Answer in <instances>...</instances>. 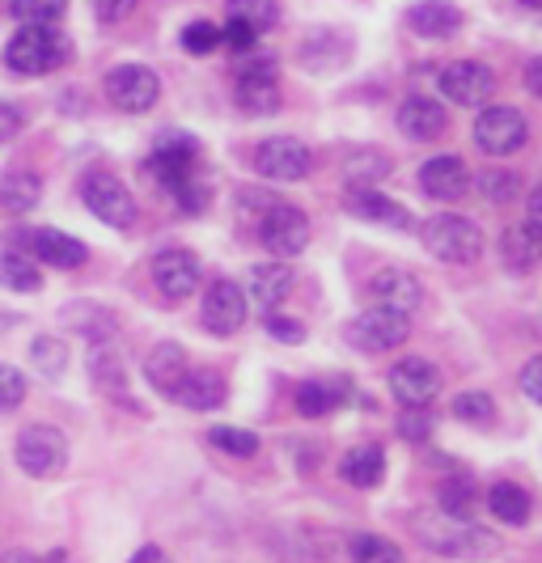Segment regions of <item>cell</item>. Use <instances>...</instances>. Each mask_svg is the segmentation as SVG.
I'll use <instances>...</instances> for the list:
<instances>
[{"mask_svg":"<svg viewBox=\"0 0 542 563\" xmlns=\"http://www.w3.org/2000/svg\"><path fill=\"white\" fill-rule=\"evenodd\" d=\"M416 534L424 538V547L436 551V555H450V560H491L500 538L491 530H479L471 521H457V517H445L441 508L429 512V517H416Z\"/></svg>","mask_w":542,"mask_h":563,"instance_id":"1","label":"cell"},{"mask_svg":"<svg viewBox=\"0 0 542 563\" xmlns=\"http://www.w3.org/2000/svg\"><path fill=\"white\" fill-rule=\"evenodd\" d=\"M68 59V38L56 26H22L4 43V68L18 77H47Z\"/></svg>","mask_w":542,"mask_h":563,"instance_id":"2","label":"cell"},{"mask_svg":"<svg viewBox=\"0 0 542 563\" xmlns=\"http://www.w3.org/2000/svg\"><path fill=\"white\" fill-rule=\"evenodd\" d=\"M420 238H424V251L436 254L441 263H475L484 254V229L471 217H457V212L429 217Z\"/></svg>","mask_w":542,"mask_h":563,"instance_id":"3","label":"cell"},{"mask_svg":"<svg viewBox=\"0 0 542 563\" xmlns=\"http://www.w3.org/2000/svg\"><path fill=\"white\" fill-rule=\"evenodd\" d=\"M200 144L191 132H162L153 153H148V174L166 187V191H178L182 183L200 178Z\"/></svg>","mask_w":542,"mask_h":563,"instance_id":"4","label":"cell"},{"mask_svg":"<svg viewBox=\"0 0 542 563\" xmlns=\"http://www.w3.org/2000/svg\"><path fill=\"white\" fill-rule=\"evenodd\" d=\"M81 203H86L102 225H111V229L136 225V199H132V191H128L114 174H107V169H93V174L81 178Z\"/></svg>","mask_w":542,"mask_h":563,"instance_id":"5","label":"cell"},{"mask_svg":"<svg viewBox=\"0 0 542 563\" xmlns=\"http://www.w3.org/2000/svg\"><path fill=\"white\" fill-rule=\"evenodd\" d=\"M13 462L34 479H52L68 462V441L52 423H30L26 432L18 437V445H13Z\"/></svg>","mask_w":542,"mask_h":563,"instance_id":"6","label":"cell"},{"mask_svg":"<svg viewBox=\"0 0 542 563\" xmlns=\"http://www.w3.org/2000/svg\"><path fill=\"white\" fill-rule=\"evenodd\" d=\"M407 335H411V318L399 310H386V306H373L347 322V343L356 352H369V356L399 347V343H407Z\"/></svg>","mask_w":542,"mask_h":563,"instance_id":"7","label":"cell"},{"mask_svg":"<svg viewBox=\"0 0 542 563\" xmlns=\"http://www.w3.org/2000/svg\"><path fill=\"white\" fill-rule=\"evenodd\" d=\"M530 141V123L517 107H484L475 119V144L487 157H509Z\"/></svg>","mask_w":542,"mask_h":563,"instance_id":"8","label":"cell"},{"mask_svg":"<svg viewBox=\"0 0 542 563\" xmlns=\"http://www.w3.org/2000/svg\"><path fill=\"white\" fill-rule=\"evenodd\" d=\"M258 242L272 254H280V258H292V254H301L310 246V217H306L301 208H292V203L280 199V203H272V208L263 212Z\"/></svg>","mask_w":542,"mask_h":563,"instance_id":"9","label":"cell"},{"mask_svg":"<svg viewBox=\"0 0 542 563\" xmlns=\"http://www.w3.org/2000/svg\"><path fill=\"white\" fill-rule=\"evenodd\" d=\"M436 89L445 102H457V107H484L487 98L496 93V73L479 64V59H454L441 68L436 77Z\"/></svg>","mask_w":542,"mask_h":563,"instance_id":"10","label":"cell"},{"mask_svg":"<svg viewBox=\"0 0 542 563\" xmlns=\"http://www.w3.org/2000/svg\"><path fill=\"white\" fill-rule=\"evenodd\" d=\"M107 98L123 114H144L153 111V102L162 98V81L144 64H119V68L107 73Z\"/></svg>","mask_w":542,"mask_h":563,"instance_id":"11","label":"cell"},{"mask_svg":"<svg viewBox=\"0 0 542 563\" xmlns=\"http://www.w3.org/2000/svg\"><path fill=\"white\" fill-rule=\"evenodd\" d=\"M237 107L246 114H272L280 107V68L272 56H255L237 68Z\"/></svg>","mask_w":542,"mask_h":563,"instance_id":"12","label":"cell"},{"mask_svg":"<svg viewBox=\"0 0 542 563\" xmlns=\"http://www.w3.org/2000/svg\"><path fill=\"white\" fill-rule=\"evenodd\" d=\"M148 276H153L157 292H162L166 301H187V297H196V288H200V258L191 251H182V246H170V251L153 254Z\"/></svg>","mask_w":542,"mask_h":563,"instance_id":"13","label":"cell"},{"mask_svg":"<svg viewBox=\"0 0 542 563\" xmlns=\"http://www.w3.org/2000/svg\"><path fill=\"white\" fill-rule=\"evenodd\" d=\"M22 251H30V258H38V263H47V267H64V272H73V267H81L89 258L86 242L81 238H68V233H59V229H18V233H9Z\"/></svg>","mask_w":542,"mask_h":563,"instance_id":"14","label":"cell"},{"mask_svg":"<svg viewBox=\"0 0 542 563\" xmlns=\"http://www.w3.org/2000/svg\"><path fill=\"white\" fill-rule=\"evenodd\" d=\"M310 148L292 136H272L255 148V169L272 183H301L310 174Z\"/></svg>","mask_w":542,"mask_h":563,"instance_id":"15","label":"cell"},{"mask_svg":"<svg viewBox=\"0 0 542 563\" xmlns=\"http://www.w3.org/2000/svg\"><path fill=\"white\" fill-rule=\"evenodd\" d=\"M390 395L399 398L402 407H429L432 398L441 395V368L424 356H407L390 368Z\"/></svg>","mask_w":542,"mask_h":563,"instance_id":"16","label":"cell"},{"mask_svg":"<svg viewBox=\"0 0 542 563\" xmlns=\"http://www.w3.org/2000/svg\"><path fill=\"white\" fill-rule=\"evenodd\" d=\"M246 313H251L246 292L233 280H217L203 292V327L212 335H237L246 327Z\"/></svg>","mask_w":542,"mask_h":563,"instance_id":"17","label":"cell"},{"mask_svg":"<svg viewBox=\"0 0 542 563\" xmlns=\"http://www.w3.org/2000/svg\"><path fill=\"white\" fill-rule=\"evenodd\" d=\"M373 301L377 306H386V310H399V313H411L424 306V284L416 280L411 272H402V267H386V272H377L369 284Z\"/></svg>","mask_w":542,"mask_h":563,"instance_id":"18","label":"cell"},{"mask_svg":"<svg viewBox=\"0 0 542 563\" xmlns=\"http://www.w3.org/2000/svg\"><path fill=\"white\" fill-rule=\"evenodd\" d=\"M347 212L356 221H369V225H386V229L411 225V212L402 208L399 199L381 196L377 187H347Z\"/></svg>","mask_w":542,"mask_h":563,"instance_id":"19","label":"cell"},{"mask_svg":"<svg viewBox=\"0 0 542 563\" xmlns=\"http://www.w3.org/2000/svg\"><path fill=\"white\" fill-rule=\"evenodd\" d=\"M445 123H450V114L441 102H432L424 93H411V98H402L399 107V132L407 141H436L441 132H445Z\"/></svg>","mask_w":542,"mask_h":563,"instance_id":"20","label":"cell"},{"mask_svg":"<svg viewBox=\"0 0 542 563\" xmlns=\"http://www.w3.org/2000/svg\"><path fill=\"white\" fill-rule=\"evenodd\" d=\"M187 373H191V365H187V352H182L178 343H170V339H166V343H157V347L144 356V377H148V386H153L157 395L174 398Z\"/></svg>","mask_w":542,"mask_h":563,"instance_id":"21","label":"cell"},{"mask_svg":"<svg viewBox=\"0 0 542 563\" xmlns=\"http://www.w3.org/2000/svg\"><path fill=\"white\" fill-rule=\"evenodd\" d=\"M466 187H471V174L462 166V157H432L424 162L420 169V191L432 199H441V203H450V199H462L466 196Z\"/></svg>","mask_w":542,"mask_h":563,"instance_id":"22","label":"cell"},{"mask_svg":"<svg viewBox=\"0 0 542 563\" xmlns=\"http://www.w3.org/2000/svg\"><path fill=\"white\" fill-rule=\"evenodd\" d=\"M178 402L187 407V411H221L229 398V386L221 373H212V368H191L187 377H182V386H178Z\"/></svg>","mask_w":542,"mask_h":563,"instance_id":"23","label":"cell"},{"mask_svg":"<svg viewBox=\"0 0 542 563\" xmlns=\"http://www.w3.org/2000/svg\"><path fill=\"white\" fill-rule=\"evenodd\" d=\"M347 395H352V390H347V382H340V377H310V382L297 386V411H301L306 420H322V416H331L335 407H343Z\"/></svg>","mask_w":542,"mask_h":563,"instance_id":"24","label":"cell"},{"mask_svg":"<svg viewBox=\"0 0 542 563\" xmlns=\"http://www.w3.org/2000/svg\"><path fill=\"white\" fill-rule=\"evenodd\" d=\"M407 26L416 30L420 38H454L457 30H462V13L450 0H420L407 13Z\"/></svg>","mask_w":542,"mask_h":563,"instance_id":"25","label":"cell"},{"mask_svg":"<svg viewBox=\"0 0 542 563\" xmlns=\"http://www.w3.org/2000/svg\"><path fill=\"white\" fill-rule=\"evenodd\" d=\"M340 475L347 487L369 492V487H377V483L386 479V450L381 445H356V450H347L340 462Z\"/></svg>","mask_w":542,"mask_h":563,"instance_id":"26","label":"cell"},{"mask_svg":"<svg viewBox=\"0 0 542 563\" xmlns=\"http://www.w3.org/2000/svg\"><path fill=\"white\" fill-rule=\"evenodd\" d=\"M288 292H292V267L288 263H258L255 272H251V297L267 313L276 310V306H285Z\"/></svg>","mask_w":542,"mask_h":563,"instance_id":"27","label":"cell"},{"mask_svg":"<svg viewBox=\"0 0 542 563\" xmlns=\"http://www.w3.org/2000/svg\"><path fill=\"white\" fill-rule=\"evenodd\" d=\"M38 199H43V178H38L34 169H4V174H0V208H4V212L22 217Z\"/></svg>","mask_w":542,"mask_h":563,"instance_id":"28","label":"cell"},{"mask_svg":"<svg viewBox=\"0 0 542 563\" xmlns=\"http://www.w3.org/2000/svg\"><path fill=\"white\" fill-rule=\"evenodd\" d=\"M500 254H505V263L513 267V272H530V267H539L542 263V229L534 225H513L505 238H500Z\"/></svg>","mask_w":542,"mask_h":563,"instance_id":"29","label":"cell"},{"mask_svg":"<svg viewBox=\"0 0 542 563\" xmlns=\"http://www.w3.org/2000/svg\"><path fill=\"white\" fill-rule=\"evenodd\" d=\"M89 373H93V382H98L107 395L123 398V386H128V365H123V356H119V347H114L111 339H102V343H93V347H89Z\"/></svg>","mask_w":542,"mask_h":563,"instance_id":"30","label":"cell"},{"mask_svg":"<svg viewBox=\"0 0 542 563\" xmlns=\"http://www.w3.org/2000/svg\"><path fill=\"white\" fill-rule=\"evenodd\" d=\"M487 508H491V517L505 521V526H526V521H530V496H526L517 483H496V487L487 492Z\"/></svg>","mask_w":542,"mask_h":563,"instance_id":"31","label":"cell"},{"mask_svg":"<svg viewBox=\"0 0 542 563\" xmlns=\"http://www.w3.org/2000/svg\"><path fill=\"white\" fill-rule=\"evenodd\" d=\"M0 288H9V292H38L43 276L34 272V258L22 251L0 254Z\"/></svg>","mask_w":542,"mask_h":563,"instance_id":"32","label":"cell"},{"mask_svg":"<svg viewBox=\"0 0 542 563\" xmlns=\"http://www.w3.org/2000/svg\"><path fill=\"white\" fill-rule=\"evenodd\" d=\"M343 174H347L352 187H373V183H381L390 174V157L377 153V148H356V153H347Z\"/></svg>","mask_w":542,"mask_h":563,"instance_id":"33","label":"cell"},{"mask_svg":"<svg viewBox=\"0 0 542 563\" xmlns=\"http://www.w3.org/2000/svg\"><path fill=\"white\" fill-rule=\"evenodd\" d=\"M30 365H34V373H43L47 382H56L59 373L68 368V343L56 335H38L30 343Z\"/></svg>","mask_w":542,"mask_h":563,"instance_id":"34","label":"cell"},{"mask_svg":"<svg viewBox=\"0 0 542 563\" xmlns=\"http://www.w3.org/2000/svg\"><path fill=\"white\" fill-rule=\"evenodd\" d=\"M436 505H441V512H445V517L471 521V512H475V505H479V492H475V483H471V479H450V483H441Z\"/></svg>","mask_w":542,"mask_h":563,"instance_id":"35","label":"cell"},{"mask_svg":"<svg viewBox=\"0 0 542 563\" xmlns=\"http://www.w3.org/2000/svg\"><path fill=\"white\" fill-rule=\"evenodd\" d=\"M64 9H68V0H9V13L22 26H56Z\"/></svg>","mask_w":542,"mask_h":563,"instance_id":"36","label":"cell"},{"mask_svg":"<svg viewBox=\"0 0 542 563\" xmlns=\"http://www.w3.org/2000/svg\"><path fill=\"white\" fill-rule=\"evenodd\" d=\"M208 445L229 453V457H255L258 437L251 432V428H229V423H217V428L208 432Z\"/></svg>","mask_w":542,"mask_h":563,"instance_id":"37","label":"cell"},{"mask_svg":"<svg viewBox=\"0 0 542 563\" xmlns=\"http://www.w3.org/2000/svg\"><path fill=\"white\" fill-rule=\"evenodd\" d=\"M229 18H237V22H246L258 34H267L280 22V4L276 0H229Z\"/></svg>","mask_w":542,"mask_h":563,"instance_id":"38","label":"cell"},{"mask_svg":"<svg viewBox=\"0 0 542 563\" xmlns=\"http://www.w3.org/2000/svg\"><path fill=\"white\" fill-rule=\"evenodd\" d=\"M352 563H402V551L381 534L352 538Z\"/></svg>","mask_w":542,"mask_h":563,"instance_id":"39","label":"cell"},{"mask_svg":"<svg viewBox=\"0 0 542 563\" xmlns=\"http://www.w3.org/2000/svg\"><path fill=\"white\" fill-rule=\"evenodd\" d=\"M454 416L462 423H475V428H487L496 420V402L491 395H479V390H466V395L454 398Z\"/></svg>","mask_w":542,"mask_h":563,"instance_id":"40","label":"cell"},{"mask_svg":"<svg viewBox=\"0 0 542 563\" xmlns=\"http://www.w3.org/2000/svg\"><path fill=\"white\" fill-rule=\"evenodd\" d=\"M221 43H225V38H221V26L208 22V18L187 22V30H182V52H191V56H208V52H217Z\"/></svg>","mask_w":542,"mask_h":563,"instance_id":"41","label":"cell"},{"mask_svg":"<svg viewBox=\"0 0 542 563\" xmlns=\"http://www.w3.org/2000/svg\"><path fill=\"white\" fill-rule=\"evenodd\" d=\"M64 322L68 327H77V331H89V335H98L102 339V327L107 331H114V318L102 306H89V301H77V306H68L64 310Z\"/></svg>","mask_w":542,"mask_h":563,"instance_id":"42","label":"cell"},{"mask_svg":"<svg viewBox=\"0 0 542 563\" xmlns=\"http://www.w3.org/2000/svg\"><path fill=\"white\" fill-rule=\"evenodd\" d=\"M475 191L487 199V203H509L517 196V178L509 169H484L479 178H475Z\"/></svg>","mask_w":542,"mask_h":563,"instance_id":"43","label":"cell"},{"mask_svg":"<svg viewBox=\"0 0 542 563\" xmlns=\"http://www.w3.org/2000/svg\"><path fill=\"white\" fill-rule=\"evenodd\" d=\"M26 398V373L13 365H0V416L18 411Z\"/></svg>","mask_w":542,"mask_h":563,"instance_id":"44","label":"cell"},{"mask_svg":"<svg viewBox=\"0 0 542 563\" xmlns=\"http://www.w3.org/2000/svg\"><path fill=\"white\" fill-rule=\"evenodd\" d=\"M429 432H432V416H429V407H407L399 416V437L402 441H429Z\"/></svg>","mask_w":542,"mask_h":563,"instance_id":"45","label":"cell"},{"mask_svg":"<svg viewBox=\"0 0 542 563\" xmlns=\"http://www.w3.org/2000/svg\"><path fill=\"white\" fill-rule=\"evenodd\" d=\"M174 203L187 212V217H200L203 208H208V187H203L200 178H191V183H182L178 191H170Z\"/></svg>","mask_w":542,"mask_h":563,"instance_id":"46","label":"cell"},{"mask_svg":"<svg viewBox=\"0 0 542 563\" xmlns=\"http://www.w3.org/2000/svg\"><path fill=\"white\" fill-rule=\"evenodd\" d=\"M221 38H225L233 52H255L258 30H251L246 22H237V18H229L225 26H221Z\"/></svg>","mask_w":542,"mask_h":563,"instance_id":"47","label":"cell"},{"mask_svg":"<svg viewBox=\"0 0 542 563\" xmlns=\"http://www.w3.org/2000/svg\"><path fill=\"white\" fill-rule=\"evenodd\" d=\"M267 335L280 339V343H301L306 339V327L297 322V318H285V313H267Z\"/></svg>","mask_w":542,"mask_h":563,"instance_id":"48","label":"cell"},{"mask_svg":"<svg viewBox=\"0 0 542 563\" xmlns=\"http://www.w3.org/2000/svg\"><path fill=\"white\" fill-rule=\"evenodd\" d=\"M22 128H26V111H22L18 102H4V98H0V144L22 136Z\"/></svg>","mask_w":542,"mask_h":563,"instance_id":"49","label":"cell"},{"mask_svg":"<svg viewBox=\"0 0 542 563\" xmlns=\"http://www.w3.org/2000/svg\"><path fill=\"white\" fill-rule=\"evenodd\" d=\"M521 395L526 398H534L542 407V356H534V361H526V368H521Z\"/></svg>","mask_w":542,"mask_h":563,"instance_id":"50","label":"cell"},{"mask_svg":"<svg viewBox=\"0 0 542 563\" xmlns=\"http://www.w3.org/2000/svg\"><path fill=\"white\" fill-rule=\"evenodd\" d=\"M132 9H136V0H93V13L102 22H123Z\"/></svg>","mask_w":542,"mask_h":563,"instance_id":"51","label":"cell"},{"mask_svg":"<svg viewBox=\"0 0 542 563\" xmlns=\"http://www.w3.org/2000/svg\"><path fill=\"white\" fill-rule=\"evenodd\" d=\"M526 225L542 229V187H534V191L526 196Z\"/></svg>","mask_w":542,"mask_h":563,"instance_id":"52","label":"cell"},{"mask_svg":"<svg viewBox=\"0 0 542 563\" xmlns=\"http://www.w3.org/2000/svg\"><path fill=\"white\" fill-rule=\"evenodd\" d=\"M526 89H530L534 98H542V56H534L526 64Z\"/></svg>","mask_w":542,"mask_h":563,"instance_id":"53","label":"cell"},{"mask_svg":"<svg viewBox=\"0 0 542 563\" xmlns=\"http://www.w3.org/2000/svg\"><path fill=\"white\" fill-rule=\"evenodd\" d=\"M0 563H59V555H52V560H38L34 551H4V555H0Z\"/></svg>","mask_w":542,"mask_h":563,"instance_id":"54","label":"cell"},{"mask_svg":"<svg viewBox=\"0 0 542 563\" xmlns=\"http://www.w3.org/2000/svg\"><path fill=\"white\" fill-rule=\"evenodd\" d=\"M128 563H166V555H162V547H153V542H148V547H141Z\"/></svg>","mask_w":542,"mask_h":563,"instance_id":"55","label":"cell"},{"mask_svg":"<svg viewBox=\"0 0 542 563\" xmlns=\"http://www.w3.org/2000/svg\"><path fill=\"white\" fill-rule=\"evenodd\" d=\"M521 4H526V9H542V0H521Z\"/></svg>","mask_w":542,"mask_h":563,"instance_id":"56","label":"cell"}]
</instances>
